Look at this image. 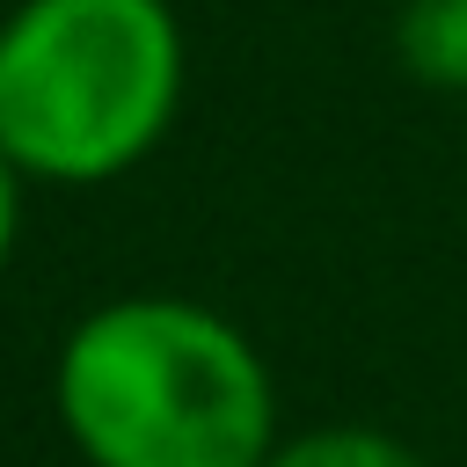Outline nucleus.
I'll return each mask as SVG.
<instances>
[{"mask_svg":"<svg viewBox=\"0 0 467 467\" xmlns=\"http://www.w3.org/2000/svg\"><path fill=\"white\" fill-rule=\"evenodd\" d=\"M263 467H431L409 438L372 431V423H321L299 438H277V452Z\"/></svg>","mask_w":467,"mask_h":467,"instance_id":"20e7f679","label":"nucleus"},{"mask_svg":"<svg viewBox=\"0 0 467 467\" xmlns=\"http://www.w3.org/2000/svg\"><path fill=\"white\" fill-rule=\"evenodd\" d=\"M394 58L431 95H467V0H401Z\"/></svg>","mask_w":467,"mask_h":467,"instance_id":"7ed1b4c3","label":"nucleus"},{"mask_svg":"<svg viewBox=\"0 0 467 467\" xmlns=\"http://www.w3.org/2000/svg\"><path fill=\"white\" fill-rule=\"evenodd\" d=\"M15 226H22V168L0 153V270L15 255Z\"/></svg>","mask_w":467,"mask_h":467,"instance_id":"39448f33","label":"nucleus"},{"mask_svg":"<svg viewBox=\"0 0 467 467\" xmlns=\"http://www.w3.org/2000/svg\"><path fill=\"white\" fill-rule=\"evenodd\" d=\"M51 394L88 467H263L277 452L263 350L226 314L175 292L80 314Z\"/></svg>","mask_w":467,"mask_h":467,"instance_id":"f257e3e1","label":"nucleus"},{"mask_svg":"<svg viewBox=\"0 0 467 467\" xmlns=\"http://www.w3.org/2000/svg\"><path fill=\"white\" fill-rule=\"evenodd\" d=\"M182 73L168 0H22L0 22V153L36 182H109L168 139Z\"/></svg>","mask_w":467,"mask_h":467,"instance_id":"f03ea898","label":"nucleus"}]
</instances>
